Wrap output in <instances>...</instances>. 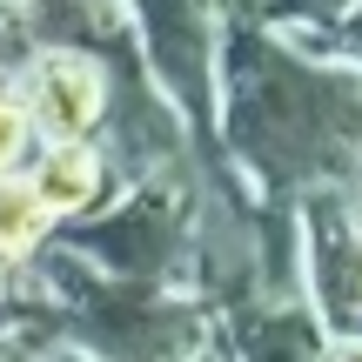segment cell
Listing matches in <instances>:
<instances>
[{"label": "cell", "instance_id": "cell-1", "mask_svg": "<svg viewBox=\"0 0 362 362\" xmlns=\"http://www.w3.org/2000/svg\"><path fill=\"white\" fill-rule=\"evenodd\" d=\"M21 101L47 141H88L107 115V74L81 47H54L34 61V81H27Z\"/></svg>", "mask_w": 362, "mask_h": 362}, {"label": "cell", "instance_id": "cell-2", "mask_svg": "<svg viewBox=\"0 0 362 362\" xmlns=\"http://www.w3.org/2000/svg\"><path fill=\"white\" fill-rule=\"evenodd\" d=\"M34 194L47 202V215H81V208L101 194L107 181V161L94 141H40V161H34Z\"/></svg>", "mask_w": 362, "mask_h": 362}, {"label": "cell", "instance_id": "cell-3", "mask_svg": "<svg viewBox=\"0 0 362 362\" xmlns=\"http://www.w3.org/2000/svg\"><path fill=\"white\" fill-rule=\"evenodd\" d=\"M54 228V215H47V202L34 194V181L27 175H13V181H0V255H34V242Z\"/></svg>", "mask_w": 362, "mask_h": 362}, {"label": "cell", "instance_id": "cell-4", "mask_svg": "<svg viewBox=\"0 0 362 362\" xmlns=\"http://www.w3.org/2000/svg\"><path fill=\"white\" fill-rule=\"evenodd\" d=\"M34 148H40V128H34V115H27V101L21 94H0V181H13L34 161Z\"/></svg>", "mask_w": 362, "mask_h": 362}, {"label": "cell", "instance_id": "cell-5", "mask_svg": "<svg viewBox=\"0 0 362 362\" xmlns=\"http://www.w3.org/2000/svg\"><path fill=\"white\" fill-rule=\"evenodd\" d=\"M322 362H362V336H356V342H342V349H329Z\"/></svg>", "mask_w": 362, "mask_h": 362}]
</instances>
